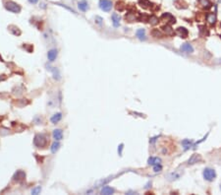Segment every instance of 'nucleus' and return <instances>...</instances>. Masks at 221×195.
Here are the masks:
<instances>
[{"label": "nucleus", "mask_w": 221, "mask_h": 195, "mask_svg": "<svg viewBox=\"0 0 221 195\" xmlns=\"http://www.w3.org/2000/svg\"><path fill=\"white\" fill-rule=\"evenodd\" d=\"M202 175H204V178L206 180L212 181V180H214V178L216 177V173L213 169H210V167H206V169H204Z\"/></svg>", "instance_id": "obj_1"}, {"label": "nucleus", "mask_w": 221, "mask_h": 195, "mask_svg": "<svg viewBox=\"0 0 221 195\" xmlns=\"http://www.w3.org/2000/svg\"><path fill=\"white\" fill-rule=\"evenodd\" d=\"M46 143H47V139L43 134H36V136H34V144L36 147H38V148H40V147H44L45 145H46Z\"/></svg>", "instance_id": "obj_2"}, {"label": "nucleus", "mask_w": 221, "mask_h": 195, "mask_svg": "<svg viewBox=\"0 0 221 195\" xmlns=\"http://www.w3.org/2000/svg\"><path fill=\"white\" fill-rule=\"evenodd\" d=\"M5 8L7 9L8 11L10 12H13V13H19L21 11V7L18 5L17 3L13 1H9V2H6L5 3Z\"/></svg>", "instance_id": "obj_3"}, {"label": "nucleus", "mask_w": 221, "mask_h": 195, "mask_svg": "<svg viewBox=\"0 0 221 195\" xmlns=\"http://www.w3.org/2000/svg\"><path fill=\"white\" fill-rule=\"evenodd\" d=\"M99 7L101 10L105 11V12H109L112 8V2L110 0H100Z\"/></svg>", "instance_id": "obj_4"}, {"label": "nucleus", "mask_w": 221, "mask_h": 195, "mask_svg": "<svg viewBox=\"0 0 221 195\" xmlns=\"http://www.w3.org/2000/svg\"><path fill=\"white\" fill-rule=\"evenodd\" d=\"M25 177H26V173L23 171H18L17 173L14 174L13 179L14 181H17V182H22L25 179Z\"/></svg>", "instance_id": "obj_5"}, {"label": "nucleus", "mask_w": 221, "mask_h": 195, "mask_svg": "<svg viewBox=\"0 0 221 195\" xmlns=\"http://www.w3.org/2000/svg\"><path fill=\"white\" fill-rule=\"evenodd\" d=\"M161 20H164L165 22L168 23V24H174L176 22V19L172 16L170 13H164L161 16Z\"/></svg>", "instance_id": "obj_6"}, {"label": "nucleus", "mask_w": 221, "mask_h": 195, "mask_svg": "<svg viewBox=\"0 0 221 195\" xmlns=\"http://www.w3.org/2000/svg\"><path fill=\"white\" fill-rule=\"evenodd\" d=\"M180 49L182 50L183 52H186V53H192L194 51V47L188 43H185L180 47Z\"/></svg>", "instance_id": "obj_7"}, {"label": "nucleus", "mask_w": 221, "mask_h": 195, "mask_svg": "<svg viewBox=\"0 0 221 195\" xmlns=\"http://www.w3.org/2000/svg\"><path fill=\"white\" fill-rule=\"evenodd\" d=\"M176 34L179 36H181V38H187L188 36L189 32H188V30L186 28H184V27H180V28H178L176 30Z\"/></svg>", "instance_id": "obj_8"}, {"label": "nucleus", "mask_w": 221, "mask_h": 195, "mask_svg": "<svg viewBox=\"0 0 221 195\" xmlns=\"http://www.w3.org/2000/svg\"><path fill=\"white\" fill-rule=\"evenodd\" d=\"M202 160V157L200 155H197V154H194V155L191 156V158L189 159L188 161V165H194L195 164V163L200 162V161Z\"/></svg>", "instance_id": "obj_9"}, {"label": "nucleus", "mask_w": 221, "mask_h": 195, "mask_svg": "<svg viewBox=\"0 0 221 195\" xmlns=\"http://www.w3.org/2000/svg\"><path fill=\"white\" fill-rule=\"evenodd\" d=\"M52 136H53V138L56 140V141H60V140L63 138V132H62L61 129H55L53 130Z\"/></svg>", "instance_id": "obj_10"}, {"label": "nucleus", "mask_w": 221, "mask_h": 195, "mask_svg": "<svg viewBox=\"0 0 221 195\" xmlns=\"http://www.w3.org/2000/svg\"><path fill=\"white\" fill-rule=\"evenodd\" d=\"M162 31L166 34L167 36H173L174 35V30L172 29V27L169 24H166L162 27Z\"/></svg>", "instance_id": "obj_11"}, {"label": "nucleus", "mask_w": 221, "mask_h": 195, "mask_svg": "<svg viewBox=\"0 0 221 195\" xmlns=\"http://www.w3.org/2000/svg\"><path fill=\"white\" fill-rule=\"evenodd\" d=\"M112 18V23H113V26L115 27V28H117V27H119V25H120V16H119L117 13H113L111 16Z\"/></svg>", "instance_id": "obj_12"}, {"label": "nucleus", "mask_w": 221, "mask_h": 195, "mask_svg": "<svg viewBox=\"0 0 221 195\" xmlns=\"http://www.w3.org/2000/svg\"><path fill=\"white\" fill-rule=\"evenodd\" d=\"M57 50L56 49H51V50H49L48 51V53H47V58H48V60L49 61H54L55 59H56V57H57Z\"/></svg>", "instance_id": "obj_13"}, {"label": "nucleus", "mask_w": 221, "mask_h": 195, "mask_svg": "<svg viewBox=\"0 0 221 195\" xmlns=\"http://www.w3.org/2000/svg\"><path fill=\"white\" fill-rule=\"evenodd\" d=\"M161 163V159L160 158H157V157H150L147 161V164L150 165V166H155V165H158Z\"/></svg>", "instance_id": "obj_14"}, {"label": "nucleus", "mask_w": 221, "mask_h": 195, "mask_svg": "<svg viewBox=\"0 0 221 195\" xmlns=\"http://www.w3.org/2000/svg\"><path fill=\"white\" fill-rule=\"evenodd\" d=\"M136 35H137L140 40H146V31L144 29H139L136 33Z\"/></svg>", "instance_id": "obj_15"}, {"label": "nucleus", "mask_w": 221, "mask_h": 195, "mask_svg": "<svg viewBox=\"0 0 221 195\" xmlns=\"http://www.w3.org/2000/svg\"><path fill=\"white\" fill-rule=\"evenodd\" d=\"M206 21H208L209 24L214 25L216 23V15L214 13H209V14L206 15Z\"/></svg>", "instance_id": "obj_16"}, {"label": "nucleus", "mask_w": 221, "mask_h": 195, "mask_svg": "<svg viewBox=\"0 0 221 195\" xmlns=\"http://www.w3.org/2000/svg\"><path fill=\"white\" fill-rule=\"evenodd\" d=\"M199 2H200V5L204 9H209L212 6V4H211V2L209 1V0H199Z\"/></svg>", "instance_id": "obj_17"}, {"label": "nucleus", "mask_w": 221, "mask_h": 195, "mask_svg": "<svg viewBox=\"0 0 221 195\" xmlns=\"http://www.w3.org/2000/svg\"><path fill=\"white\" fill-rule=\"evenodd\" d=\"M61 119H62V113L61 112H58V113H55L54 115L50 118V120H51V122L53 123V124H56V123H58Z\"/></svg>", "instance_id": "obj_18"}, {"label": "nucleus", "mask_w": 221, "mask_h": 195, "mask_svg": "<svg viewBox=\"0 0 221 195\" xmlns=\"http://www.w3.org/2000/svg\"><path fill=\"white\" fill-rule=\"evenodd\" d=\"M114 193V189L110 186H104L101 189V194L104 195H109V194H113Z\"/></svg>", "instance_id": "obj_19"}, {"label": "nucleus", "mask_w": 221, "mask_h": 195, "mask_svg": "<svg viewBox=\"0 0 221 195\" xmlns=\"http://www.w3.org/2000/svg\"><path fill=\"white\" fill-rule=\"evenodd\" d=\"M79 8L80 10L84 11V12H86L87 9H89V4H87L86 0H82V1L79 2Z\"/></svg>", "instance_id": "obj_20"}, {"label": "nucleus", "mask_w": 221, "mask_h": 195, "mask_svg": "<svg viewBox=\"0 0 221 195\" xmlns=\"http://www.w3.org/2000/svg\"><path fill=\"white\" fill-rule=\"evenodd\" d=\"M148 22L150 25H152V26H155V25L158 24V22H159V19H158L157 17H156L155 15H151L150 17H148Z\"/></svg>", "instance_id": "obj_21"}, {"label": "nucleus", "mask_w": 221, "mask_h": 195, "mask_svg": "<svg viewBox=\"0 0 221 195\" xmlns=\"http://www.w3.org/2000/svg\"><path fill=\"white\" fill-rule=\"evenodd\" d=\"M59 147H60V144L58 143V142L55 140V142L53 144L51 145V147H50V151H51V153H53V154H55L57 152V151L59 150Z\"/></svg>", "instance_id": "obj_22"}, {"label": "nucleus", "mask_w": 221, "mask_h": 195, "mask_svg": "<svg viewBox=\"0 0 221 195\" xmlns=\"http://www.w3.org/2000/svg\"><path fill=\"white\" fill-rule=\"evenodd\" d=\"M125 19L127 20L128 22H134L135 20H136V16H135L134 13L129 12V13H127V14L125 15Z\"/></svg>", "instance_id": "obj_23"}, {"label": "nucleus", "mask_w": 221, "mask_h": 195, "mask_svg": "<svg viewBox=\"0 0 221 195\" xmlns=\"http://www.w3.org/2000/svg\"><path fill=\"white\" fill-rule=\"evenodd\" d=\"M139 4L142 8H148L149 6H150V2H149L148 0H140Z\"/></svg>", "instance_id": "obj_24"}, {"label": "nucleus", "mask_w": 221, "mask_h": 195, "mask_svg": "<svg viewBox=\"0 0 221 195\" xmlns=\"http://www.w3.org/2000/svg\"><path fill=\"white\" fill-rule=\"evenodd\" d=\"M182 144H183L184 147H185V150H187V149H189L191 146H192L193 141H192V140H190V139H186V140H184V141L182 142Z\"/></svg>", "instance_id": "obj_25"}, {"label": "nucleus", "mask_w": 221, "mask_h": 195, "mask_svg": "<svg viewBox=\"0 0 221 195\" xmlns=\"http://www.w3.org/2000/svg\"><path fill=\"white\" fill-rule=\"evenodd\" d=\"M151 35H152V36H154V38H162V34H161L158 30H153V31L151 32Z\"/></svg>", "instance_id": "obj_26"}, {"label": "nucleus", "mask_w": 221, "mask_h": 195, "mask_svg": "<svg viewBox=\"0 0 221 195\" xmlns=\"http://www.w3.org/2000/svg\"><path fill=\"white\" fill-rule=\"evenodd\" d=\"M40 191H41V187L40 186H36V187H34L33 190H32V194L36 195V194L40 193Z\"/></svg>", "instance_id": "obj_27"}, {"label": "nucleus", "mask_w": 221, "mask_h": 195, "mask_svg": "<svg viewBox=\"0 0 221 195\" xmlns=\"http://www.w3.org/2000/svg\"><path fill=\"white\" fill-rule=\"evenodd\" d=\"M180 175H181V173H171L170 174V179L171 180H173V179H178L179 177H180Z\"/></svg>", "instance_id": "obj_28"}, {"label": "nucleus", "mask_w": 221, "mask_h": 195, "mask_svg": "<svg viewBox=\"0 0 221 195\" xmlns=\"http://www.w3.org/2000/svg\"><path fill=\"white\" fill-rule=\"evenodd\" d=\"M161 169H162V166H161V164H158V165L153 166V171H160Z\"/></svg>", "instance_id": "obj_29"}, {"label": "nucleus", "mask_w": 221, "mask_h": 195, "mask_svg": "<svg viewBox=\"0 0 221 195\" xmlns=\"http://www.w3.org/2000/svg\"><path fill=\"white\" fill-rule=\"evenodd\" d=\"M102 18L101 17H99V16H96L95 17V22H96V24H98V25H102Z\"/></svg>", "instance_id": "obj_30"}, {"label": "nucleus", "mask_w": 221, "mask_h": 195, "mask_svg": "<svg viewBox=\"0 0 221 195\" xmlns=\"http://www.w3.org/2000/svg\"><path fill=\"white\" fill-rule=\"evenodd\" d=\"M122 5V3H117V6H116V8L118 9L119 11H123L124 10V8H125V6H121Z\"/></svg>", "instance_id": "obj_31"}, {"label": "nucleus", "mask_w": 221, "mask_h": 195, "mask_svg": "<svg viewBox=\"0 0 221 195\" xmlns=\"http://www.w3.org/2000/svg\"><path fill=\"white\" fill-rule=\"evenodd\" d=\"M123 147H124L123 144H120V146H119V148H118V153H119V155L120 156H122V150H123Z\"/></svg>", "instance_id": "obj_32"}, {"label": "nucleus", "mask_w": 221, "mask_h": 195, "mask_svg": "<svg viewBox=\"0 0 221 195\" xmlns=\"http://www.w3.org/2000/svg\"><path fill=\"white\" fill-rule=\"evenodd\" d=\"M29 1H30V3H32V4H36V3H38V0H29Z\"/></svg>", "instance_id": "obj_33"}, {"label": "nucleus", "mask_w": 221, "mask_h": 195, "mask_svg": "<svg viewBox=\"0 0 221 195\" xmlns=\"http://www.w3.org/2000/svg\"><path fill=\"white\" fill-rule=\"evenodd\" d=\"M220 187H221V185H220Z\"/></svg>", "instance_id": "obj_34"}, {"label": "nucleus", "mask_w": 221, "mask_h": 195, "mask_svg": "<svg viewBox=\"0 0 221 195\" xmlns=\"http://www.w3.org/2000/svg\"><path fill=\"white\" fill-rule=\"evenodd\" d=\"M0 59H1V58H0Z\"/></svg>", "instance_id": "obj_35"}, {"label": "nucleus", "mask_w": 221, "mask_h": 195, "mask_svg": "<svg viewBox=\"0 0 221 195\" xmlns=\"http://www.w3.org/2000/svg\"><path fill=\"white\" fill-rule=\"evenodd\" d=\"M220 1H221V0H220Z\"/></svg>", "instance_id": "obj_36"}]
</instances>
